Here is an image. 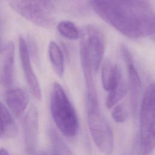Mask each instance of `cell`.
<instances>
[{
    "mask_svg": "<svg viewBox=\"0 0 155 155\" xmlns=\"http://www.w3.org/2000/svg\"><path fill=\"white\" fill-rule=\"evenodd\" d=\"M94 12L125 36L137 39L155 31V12L148 0H91Z\"/></svg>",
    "mask_w": 155,
    "mask_h": 155,
    "instance_id": "obj_1",
    "label": "cell"
},
{
    "mask_svg": "<svg viewBox=\"0 0 155 155\" xmlns=\"http://www.w3.org/2000/svg\"><path fill=\"white\" fill-rule=\"evenodd\" d=\"M51 113L57 127L62 134L69 138L76 136L78 130V119L75 109L65 92L58 82L51 90Z\"/></svg>",
    "mask_w": 155,
    "mask_h": 155,
    "instance_id": "obj_2",
    "label": "cell"
},
{
    "mask_svg": "<svg viewBox=\"0 0 155 155\" xmlns=\"http://www.w3.org/2000/svg\"><path fill=\"white\" fill-rule=\"evenodd\" d=\"M155 148V83L150 84L140 108L139 155H149Z\"/></svg>",
    "mask_w": 155,
    "mask_h": 155,
    "instance_id": "obj_3",
    "label": "cell"
},
{
    "mask_svg": "<svg viewBox=\"0 0 155 155\" xmlns=\"http://www.w3.org/2000/svg\"><path fill=\"white\" fill-rule=\"evenodd\" d=\"M12 8L32 23L44 28L54 22L52 0H9Z\"/></svg>",
    "mask_w": 155,
    "mask_h": 155,
    "instance_id": "obj_4",
    "label": "cell"
},
{
    "mask_svg": "<svg viewBox=\"0 0 155 155\" xmlns=\"http://www.w3.org/2000/svg\"><path fill=\"white\" fill-rule=\"evenodd\" d=\"M88 124L92 139L97 148L105 155L113 150V131L107 120L100 113L98 107L88 105Z\"/></svg>",
    "mask_w": 155,
    "mask_h": 155,
    "instance_id": "obj_5",
    "label": "cell"
},
{
    "mask_svg": "<svg viewBox=\"0 0 155 155\" xmlns=\"http://www.w3.org/2000/svg\"><path fill=\"white\" fill-rule=\"evenodd\" d=\"M84 40L87 52L94 70L96 73L102 63L105 53V39L99 28L89 25L87 27Z\"/></svg>",
    "mask_w": 155,
    "mask_h": 155,
    "instance_id": "obj_6",
    "label": "cell"
},
{
    "mask_svg": "<svg viewBox=\"0 0 155 155\" xmlns=\"http://www.w3.org/2000/svg\"><path fill=\"white\" fill-rule=\"evenodd\" d=\"M120 51L123 59L127 68L131 108L133 114L136 116L141 97V81L137 69L134 66L132 55L129 50H128L125 45H122Z\"/></svg>",
    "mask_w": 155,
    "mask_h": 155,
    "instance_id": "obj_7",
    "label": "cell"
},
{
    "mask_svg": "<svg viewBox=\"0 0 155 155\" xmlns=\"http://www.w3.org/2000/svg\"><path fill=\"white\" fill-rule=\"evenodd\" d=\"M24 133L25 148L30 155H34L37 150L39 134L38 112L35 105L31 104L24 120Z\"/></svg>",
    "mask_w": 155,
    "mask_h": 155,
    "instance_id": "obj_8",
    "label": "cell"
},
{
    "mask_svg": "<svg viewBox=\"0 0 155 155\" xmlns=\"http://www.w3.org/2000/svg\"><path fill=\"white\" fill-rule=\"evenodd\" d=\"M19 50L21 65L27 83L33 95L39 100L42 97L41 87L31 64L27 42L22 37L19 38Z\"/></svg>",
    "mask_w": 155,
    "mask_h": 155,
    "instance_id": "obj_9",
    "label": "cell"
},
{
    "mask_svg": "<svg viewBox=\"0 0 155 155\" xmlns=\"http://www.w3.org/2000/svg\"><path fill=\"white\" fill-rule=\"evenodd\" d=\"M2 57L0 65V84L10 87L13 82L15 70V45L8 42L2 51Z\"/></svg>",
    "mask_w": 155,
    "mask_h": 155,
    "instance_id": "obj_10",
    "label": "cell"
},
{
    "mask_svg": "<svg viewBox=\"0 0 155 155\" xmlns=\"http://www.w3.org/2000/svg\"><path fill=\"white\" fill-rule=\"evenodd\" d=\"M6 104L16 117L21 116L28 104V96L25 91L20 87H13L7 90L5 94Z\"/></svg>",
    "mask_w": 155,
    "mask_h": 155,
    "instance_id": "obj_11",
    "label": "cell"
},
{
    "mask_svg": "<svg viewBox=\"0 0 155 155\" xmlns=\"http://www.w3.org/2000/svg\"><path fill=\"white\" fill-rule=\"evenodd\" d=\"M127 85L122 77L120 69L119 70L116 79L108 91L106 100V106L111 108L115 106L125 95L127 93Z\"/></svg>",
    "mask_w": 155,
    "mask_h": 155,
    "instance_id": "obj_12",
    "label": "cell"
},
{
    "mask_svg": "<svg viewBox=\"0 0 155 155\" xmlns=\"http://www.w3.org/2000/svg\"><path fill=\"white\" fill-rule=\"evenodd\" d=\"M50 61L55 73L59 76H62L64 71V60L62 51L54 41L49 43L48 48Z\"/></svg>",
    "mask_w": 155,
    "mask_h": 155,
    "instance_id": "obj_13",
    "label": "cell"
},
{
    "mask_svg": "<svg viewBox=\"0 0 155 155\" xmlns=\"http://www.w3.org/2000/svg\"><path fill=\"white\" fill-rule=\"evenodd\" d=\"M119 67L113 65L108 59L104 61L101 67V79L104 89L108 91L111 88L117 74Z\"/></svg>",
    "mask_w": 155,
    "mask_h": 155,
    "instance_id": "obj_14",
    "label": "cell"
},
{
    "mask_svg": "<svg viewBox=\"0 0 155 155\" xmlns=\"http://www.w3.org/2000/svg\"><path fill=\"white\" fill-rule=\"evenodd\" d=\"M49 136L54 151L58 155H74L71 150L54 129L52 128L50 129Z\"/></svg>",
    "mask_w": 155,
    "mask_h": 155,
    "instance_id": "obj_15",
    "label": "cell"
},
{
    "mask_svg": "<svg viewBox=\"0 0 155 155\" xmlns=\"http://www.w3.org/2000/svg\"><path fill=\"white\" fill-rule=\"evenodd\" d=\"M57 30L64 38L75 41L79 38L80 33L76 25L69 21H62L57 25Z\"/></svg>",
    "mask_w": 155,
    "mask_h": 155,
    "instance_id": "obj_16",
    "label": "cell"
},
{
    "mask_svg": "<svg viewBox=\"0 0 155 155\" xmlns=\"http://www.w3.org/2000/svg\"><path fill=\"white\" fill-rule=\"evenodd\" d=\"M0 121L7 127L8 137H13L17 130L12 116L8 109L0 101Z\"/></svg>",
    "mask_w": 155,
    "mask_h": 155,
    "instance_id": "obj_17",
    "label": "cell"
},
{
    "mask_svg": "<svg viewBox=\"0 0 155 155\" xmlns=\"http://www.w3.org/2000/svg\"><path fill=\"white\" fill-rule=\"evenodd\" d=\"M128 111L126 106L123 104L115 105L111 111V116L113 120L117 123H124L128 119Z\"/></svg>",
    "mask_w": 155,
    "mask_h": 155,
    "instance_id": "obj_18",
    "label": "cell"
},
{
    "mask_svg": "<svg viewBox=\"0 0 155 155\" xmlns=\"http://www.w3.org/2000/svg\"><path fill=\"white\" fill-rule=\"evenodd\" d=\"M2 136L8 137V133L7 127L0 121V137Z\"/></svg>",
    "mask_w": 155,
    "mask_h": 155,
    "instance_id": "obj_19",
    "label": "cell"
},
{
    "mask_svg": "<svg viewBox=\"0 0 155 155\" xmlns=\"http://www.w3.org/2000/svg\"><path fill=\"white\" fill-rule=\"evenodd\" d=\"M34 155H58V154L53 150V151H37L36 153Z\"/></svg>",
    "mask_w": 155,
    "mask_h": 155,
    "instance_id": "obj_20",
    "label": "cell"
},
{
    "mask_svg": "<svg viewBox=\"0 0 155 155\" xmlns=\"http://www.w3.org/2000/svg\"><path fill=\"white\" fill-rule=\"evenodd\" d=\"M0 155H9V153L6 149L1 148L0 150Z\"/></svg>",
    "mask_w": 155,
    "mask_h": 155,
    "instance_id": "obj_21",
    "label": "cell"
},
{
    "mask_svg": "<svg viewBox=\"0 0 155 155\" xmlns=\"http://www.w3.org/2000/svg\"><path fill=\"white\" fill-rule=\"evenodd\" d=\"M150 37H151V38L153 39V41L155 42V31L150 36Z\"/></svg>",
    "mask_w": 155,
    "mask_h": 155,
    "instance_id": "obj_22",
    "label": "cell"
},
{
    "mask_svg": "<svg viewBox=\"0 0 155 155\" xmlns=\"http://www.w3.org/2000/svg\"><path fill=\"white\" fill-rule=\"evenodd\" d=\"M2 50H3V48L2 47V45H1V40H0V53H1V52H2Z\"/></svg>",
    "mask_w": 155,
    "mask_h": 155,
    "instance_id": "obj_23",
    "label": "cell"
}]
</instances>
